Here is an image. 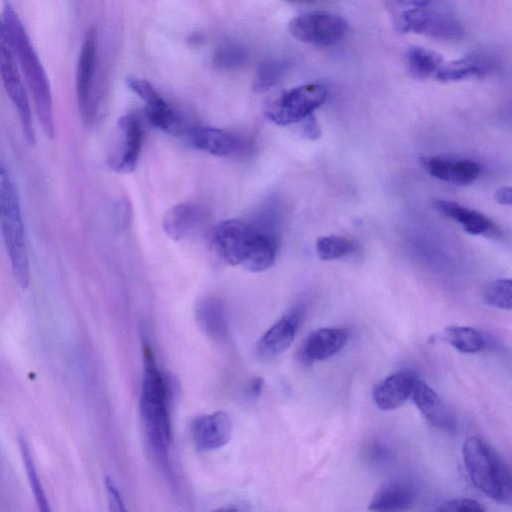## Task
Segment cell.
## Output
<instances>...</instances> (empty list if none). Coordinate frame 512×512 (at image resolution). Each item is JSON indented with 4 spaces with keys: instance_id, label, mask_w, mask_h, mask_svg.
<instances>
[{
    "instance_id": "obj_29",
    "label": "cell",
    "mask_w": 512,
    "mask_h": 512,
    "mask_svg": "<svg viewBox=\"0 0 512 512\" xmlns=\"http://www.w3.org/2000/svg\"><path fill=\"white\" fill-rule=\"evenodd\" d=\"M19 446L22 455V459L27 471V476L29 479V483L34 494V498L39 506V509L46 512L49 510V505L47 498L45 496L43 487L39 480L36 467L34 465L33 457L31 455L30 448L28 446L27 441L23 436L19 438Z\"/></svg>"
},
{
    "instance_id": "obj_10",
    "label": "cell",
    "mask_w": 512,
    "mask_h": 512,
    "mask_svg": "<svg viewBox=\"0 0 512 512\" xmlns=\"http://www.w3.org/2000/svg\"><path fill=\"white\" fill-rule=\"evenodd\" d=\"M97 47V30L90 27L83 38L76 69V97L80 115L85 123L94 120L97 109L94 100Z\"/></svg>"
},
{
    "instance_id": "obj_3",
    "label": "cell",
    "mask_w": 512,
    "mask_h": 512,
    "mask_svg": "<svg viewBox=\"0 0 512 512\" xmlns=\"http://www.w3.org/2000/svg\"><path fill=\"white\" fill-rule=\"evenodd\" d=\"M143 364L140 416L150 445L158 455L166 458L171 443V421L168 410L169 383L159 371L154 355L147 344L143 346Z\"/></svg>"
},
{
    "instance_id": "obj_13",
    "label": "cell",
    "mask_w": 512,
    "mask_h": 512,
    "mask_svg": "<svg viewBox=\"0 0 512 512\" xmlns=\"http://www.w3.org/2000/svg\"><path fill=\"white\" fill-rule=\"evenodd\" d=\"M303 315V307L297 306L280 318L258 341L257 355L262 359H271L287 350L295 339Z\"/></svg>"
},
{
    "instance_id": "obj_26",
    "label": "cell",
    "mask_w": 512,
    "mask_h": 512,
    "mask_svg": "<svg viewBox=\"0 0 512 512\" xmlns=\"http://www.w3.org/2000/svg\"><path fill=\"white\" fill-rule=\"evenodd\" d=\"M447 341L463 353H477L484 349L486 342L483 335L468 326L451 325L445 328Z\"/></svg>"
},
{
    "instance_id": "obj_18",
    "label": "cell",
    "mask_w": 512,
    "mask_h": 512,
    "mask_svg": "<svg viewBox=\"0 0 512 512\" xmlns=\"http://www.w3.org/2000/svg\"><path fill=\"white\" fill-rule=\"evenodd\" d=\"M421 164L431 176L458 185L470 184L481 171L479 164L469 159L425 157L421 159Z\"/></svg>"
},
{
    "instance_id": "obj_14",
    "label": "cell",
    "mask_w": 512,
    "mask_h": 512,
    "mask_svg": "<svg viewBox=\"0 0 512 512\" xmlns=\"http://www.w3.org/2000/svg\"><path fill=\"white\" fill-rule=\"evenodd\" d=\"M127 86L145 102V115L156 128L173 133L177 130V116L150 82L134 76L126 78Z\"/></svg>"
},
{
    "instance_id": "obj_6",
    "label": "cell",
    "mask_w": 512,
    "mask_h": 512,
    "mask_svg": "<svg viewBox=\"0 0 512 512\" xmlns=\"http://www.w3.org/2000/svg\"><path fill=\"white\" fill-rule=\"evenodd\" d=\"M0 80L18 113L23 134L29 144L35 143L30 97L20 73L16 57L0 16Z\"/></svg>"
},
{
    "instance_id": "obj_2",
    "label": "cell",
    "mask_w": 512,
    "mask_h": 512,
    "mask_svg": "<svg viewBox=\"0 0 512 512\" xmlns=\"http://www.w3.org/2000/svg\"><path fill=\"white\" fill-rule=\"evenodd\" d=\"M211 241L223 261L255 273L273 265L278 248L277 235L238 219L225 220L216 225Z\"/></svg>"
},
{
    "instance_id": "obj_27",
    "label": "cell",
    "mask_w": 512,
    "mask_h": 512,
    "mask_svg": "<svg viewBox=\"0 0 512 512\" xmlns=\"http://www.w3.org/2000/svg\"><path fill=\"white\" fill-rule=\"evenodd\" d=\"M287 71V63L279 59H266L259 63L253 81L255 92H264L281 81Z\"/></svg>"
},
{
    "instance_id": "obj_32",
    "label": "cell",
    "mask_w": 512,
    "mask_h": 512,
    "mask_svg": "<svg viewBox=\"0 0 512 512\" xmlns=\"http://www.w3.org/2000/svg\"><path fill=\"white\" fill-rule=\"evenodd\" d=\"M438 511L444 512H466V511H485L481 503L470 498L452 499L440 506Z\"/></svg>"
},
{
    "instance_id": "obj_28",
    "label": "cell",
    "mask_w": 512,
    "mask_h": 512,
    "mask_svg": "<svg viewBox=\"0 0 512 512\" xmlns=\"http://www.w3.org/2000/svg\"><path fill=\"white\" fill-rule=\"evenodd\" d=\"M246 58L245 49L235 41H225L214 52L212 63L220 71H230L241 66Z\"/></svg>"
},
{
    "instance_id": "obj_15",
    "label": "cell",
    "mask_w": 512,
    "mask_h": 512,
    "mask_svg": "<svg viewBox=\"0 0 512 512\" xmlns=\"http://www.w3.org/2000/svg\"><path fill=\"white\" fill-rule=\"evenodd\" d=\"M349 331L342 327H324L311 332L303 341L298 356L301 363L310 365L338 353L347 343Z\"/></svg>"
},
{
    "instance_id": "obj_16",
    "label": "cell",
    "mask_w": 512,
    "mask_h": 512,
    "mask_svg": "<svg viewBox=\"0 0 512 512\" xmlns=\"http://www.w3.org/2000/svg\"><path fill=\"white\" fill-rule=\"evenodd\" d=\"M411 397L425 419L434 427L452 430L454 416L439 395L424 381L416 378Z\"/></svg>"
},
{
    "instance_id": "obj_36",
    "label": "cell",
    "mask_w": 512,
    "mask_h": 512,
    "mask_svg": "<svg viewBox=\"0 0 512 512\" xmlns=\"http://www.w3.org/2000/svg\"><path fill=\"white\" fill-rule=\"evenodd\" d=\"M495 200L502 205L511 204V188L502 187L495 192Z\"/></svg>"
},
{
    "instance_id": "obj_5",
    "label": "cell",
    "mask_w": 512,
    "mask_h": 512,
    "mask_svg": "<svg viewBox=\"0 0 512 512\" xmlns=\"http://www.w3.org/2000/svg\"><path fill=\"white\" fill-rule=\"evenodd\" d=\"M462 453L466 471L475 487L494 501L510 504V469L498 452L483 439L470 437L464 443Z\"/></svg>"
},
{
    "instance_id": "obj_9",
    "label": "cell",
    "mask_w": 512,
    "mask_h": 512,
    "mask_svg": "<svg viewBox=\"0 0 512 512\" xmlns=\"http://www.w3.org/2000/svg\"><path fill=\"white\" fill-rule=\"evenodd\" d=\"M288 29L291 35L301 42L329 46L345 36L348 23L338 15L316 11L294 17L289 22Z\"/></svg>"
},
{
    "instance_id": "obj_4",
    "label": "cell",
    "mask_w": 512,
    "mask_h": 512,
    "mask_svg": "<svg viewBox=\"0 0 512 512\" xmlns=\"http://www.w3.org/2000/svg\"><path fill=\"white\" fill-rule=\"evenodd\" d=\"M0 230L12 273L21 288L30 283L25 226L14 181L0 160Z\"/></svg>"
},
{
    "instance_id": "obj_24",
    "label": "cell",
    "mask_w": 512,
    "mask_h": 512,
    "mask_svg": "<svg viewBox=\"0 0 512 512\" xmlns=\"http://www.w3.org/2000/svg\"><path fill=\"white\" fill-rule=\"evenodd\" d=\"M200 218L201 211L196 205L179 203L165 213L162 225L168 237L179 241L193 231Z\"/></svg>"
},
{
    "instance_id": "obj_35",
    "label": "cell",
    "mask_w": 512,
    "mask_h": 512,
    "mask_svg": "<svg viewBox=\"0 0 512 512\" xmlns=\"http://www.w3.org/2000/svg\"><path fill=\"white\" fill-rule=\"evenodd\" d=\"M398 6L407 8L422 7L435 4L440 0H394Z\"/></svg>"
},
{
    "instance_id": "obj_37",
    "label": "cell",
    "mask_w": 512,
    "mask_h": 512,
    "mask_svg": "<svg viewBox=\"0 0 512 512\" xmlns=\"http://www.w3.org/2000/svg\"><path fill=\"white\" fill-rule=\"evenodd\" d=\"M263 388V379L260 377L254 378L250 384L249 393L252 398L260 395Z\"/></svg>"
},
{
    "instance_id": "obj_20",
    "label": "cell",
    "mask_w": 512,
    "mask_h": 512,
    "mask_svg": "<svg viewBox=\"0 0 512 512\" xmlns=\"http://www.w3.org/2000/svg\"><path fill=\"white\" fill-rule=\"evenodd\" d=\"M188 138L193 147L214 156L232 155L242 147L237 135L214 127H193L188 132Z\"/></svg>"
},
{
    "instance_id": "obj_11",
    "label": "cell",
    "mask_w": 512,
    "mask_h": 512,
    "mask_svg": "<svg viewBox=\"0 0 512 512\" xmlns=\"http://www.w3.org/2000/svg\"><path fill=\"white\" fill-rule=\"evenodd\" d=\"M143 130L137 115L126 114L117 123L116 139L108 155V165L116 172L130 173L137 166Z\"/></svg>"
},
{
    "instance_id": "obj_31",
    "label": "cell",
    "mask_w": 512,
    "mask_h": 512,
    "mask_svg": "<svg viewBox=\"0 0 512 512\" xmlns=\"http://www.w3.org/2000/svg\"><path fill=\"white\" fill-rule=\"evenodd\" d=\"M512 283L510 279H499L488 283L483 290V300L486 304L510 310L512 306Z\"/></svg>"
},
{
    "instance_id": "obj_21",
    "label": "cell",
    "mask_w": 512,
    "mask_h": 512,
    "mask_svg": "<svg viewBox=\"0 0 512 512\" xmlns=\"http://www.w3.org/2000/svg\"><path fill=\"white\" fill-rule=\"evenodd\" d=\"M494 68L495 64L488 56L472 54L448 63L444 62L434 78L441 82L481 78L491 73Z\"/></svg>"
},
{
    "instance_id": "obj_17",
    "label": "cell",
    "mask_w": 512,
    "mask_h": 512,
    "mask_svg": "<svg viewBox=\"0 0 512 512\" xmlns=\"http://www.w3.org/2000/svg\"><path fill=\"white\" fill-rule=\"evenodd\" d=\"M433 206L442 215L461 224L463 229L471 235H485L492 238L500 235L499 228L478 211L443 199L435 200Z\"/></svg>"
},
{
    "instance_id": "obj_25",
    "label": "cell",
    "mask_w": 512,
    "mask_h": 512,
    "mask_svg": "<svg viewBox=\"0 0 512 512\" xmlns=\"http://www.w3.org/2000/svg\"><path fill=\"white\" fill-rule=\"evenodd\" d=\"M408 73L417 79L434 78L442 64L443 57L428 48L413 46L406 50L404 56Z\"/></svg>"
},
{
    "instance_id": "obj_30",
    "label": "cell",
    "mask_w": 512,
    "mask_h": 512,
    "mask_svg": "<svg viewBox=\"0 0 512 512\" xmlns=\"http://www.w3.org/2000/svg\"><path fill=\"white\" fill-rule=\"evenodd\" d=\"M353 249V242L341 236H323L316 241V252L322 260L341 258L351 253Z\"/></svg>"
},
{
    "instance_id": "obj_1",
    "label": "cell",
    "mask_w": 512,
    "mask_h": 512,
    "mask_svg": "<svg viewBox=\"0 0 512 512\" xmlns=\"http://www.w3.org/2000/svg\"><path fill=\"white\" fill-rule=\"evenodd\" d=\"M2 18L39 123L44 134L53 139L54 108L47 72L18 13L8 1L3 5Z\"/></svg>"
},
{
    "instance_id": "obj_38",
    "label": "cell",
    "mask_w": 512,
    "mask_h": 512,
    "mask_svg": "<svg viewBox=\"0 0 512 512\" xmlns=\"http://www.w3.org/2000/svg\"><path fill=\"white\" fill-rule=\"evenodd\" d=\"M288 1H296V2H311L313 0H288Z\"/></svg>"
},
{
    "instance_id": "obj_19",
    "label": "cell",
    "mask_w": 512,
    "mask_h": 512,
    "mask_svg": "<svg viewBox=\"0 0 512 512\" xmlns=\"http://www.w3.org/2000/svg\"><path fill=\"white\" fill-rule=\"evenodd\" d=\"M416 377L408 371L392 373L380 381L373 389L375 405L384 411L402 406L411 396Z\"/></svg>"
},
{
    "instance_id": "obj_33",
    "label": "cell",
    "mask_w": 512,
    "mask_h": 512,
    "mask_svg": "<svg viewBox=\"0 0 512 512\" xmlns=\"http://www.w3.org/2000/svg\"><path fill=\"white\" fill-rule=\"evenodd\" d=\"M105 487L108 494L110 510L120 512L125 511L121 494L114 481L109 476H106L105 478Z\"/></svg>"
},
{
    "instance_id": "obj_8",
    "label": "cell",
    "mask_w": 512,
    "mask_h": 512,
    "mask_svg": "<svg viewBox=\"0 0 512 512\" xmlns=\"http://www.w3.org/2000/svg\"><path fill=\"white\" fill-rule=\"evenodd\" d=\"M432 5L407 8L396 19V26L403 33H415L439 40L461 38L463 28L448 11Z\"/></svg>"
},
{
    "instance_id": "obj_7",
    "label": "cell",
    "mask_w": 512,
    "mask_h": 512,
    "mask_svg": "<svg viewBox=\"0 0 512 512\" xmlns=\"http://www.w3.org/2000/svg\"><path fill=\"white\" fill-rule=\"evenodd\" d=\"M327 98L319 83H307L283 92L265 107L267 118L279 126L300 122L311 115Z\"/></svg>"
},
{
    "instance_id": "obj_34",
    "label": "cell",
    "mask_w": 512,
    "mask_h": 512,
    "mask_svg": "<svg viewBox=\"0 0 512 512\" xmlns=\"http://www.w3.org/2000/svg\"><path fill=\"white\" fill-rule=\"evenodd\" d=\"M305 124L303 126V134L306 138L315 140L321 134L320 126L317 120L313 117V115H309L305 119Z\"/></svg>"
},
{
    "instance_id": "obj_12",
    "label": "cell",
    "mask_w": 512,
    "mask_h": 512,
    "mask_svg": "<svg viewBox=\"0 0 512 512\" xmlns=\"http://www.w3.org/2000/svg\"><path fill=\"white\" fill-rule=\"evenodd\" d=\"M192 441L199 451H212L225 446L233 433V422L225 411L196 417L190 426Z\"/></svg>"
},
{
    "instance_id": "obj_22",
    "label": "cell",
    "mask_w": 512,
    "mask_h": 512,
    "mask_svg": "<svg viewBox=\"0 0 512 512\" xmlns=\"http://www.w3.org/2000/svg\"><path fill=\"white\" fill-rule=\"evenodd\" d=\"M196 321L202 331L215 341L228 337V320L223 302L216 297L201 299L195 309Z\"/></svg>"
},
{
    "instance_id": "obj_23",
    "label": "cell",
    "mask_w": 512,
    "mask_h": 512,
    "mask_svg": "<svg viewBox=\"0 0 512 512\" xmlns=\"http://www.w3.org/2000/svg\"><path fill=\"white\" fill-rule=\"evenodd\" d=\"M414 486L404 480L387 483L373 496L369 504L370 510L399 511L409 508L415 501Z\"/></svg>"
}]
</instances>
